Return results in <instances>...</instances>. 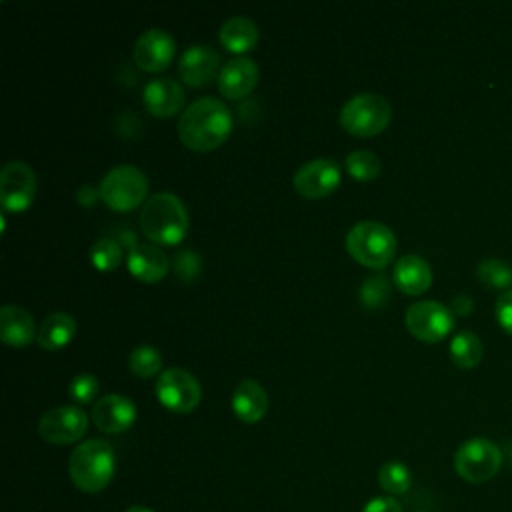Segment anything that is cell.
<instances>
[{"label": "cell", "instance_id": "1", "mask_svg": "<svg viewBox=\"0 0 512 512\" xmlns=\"http://www.w3.org/2000/svg\"><path fill=\"white\" fill-rule=\"evenodd\" d=\"M234 120L228 106L212 96L196 98L178 120L180 142L196 152H208L224 144L232 132Z\"/></svg>", "mask_w": 512, "mask_h": 512}, {"label": "cell", "instance_id": "2", "mask_svg": "<svg viewBox=\"0 0 512 512\" xmlns=\"http://www.w3.org/2000/svg\"><path fill=\"white\" fill-rule=\"evenodd\" d=\"M140 228L154 244L176 246L188 232L184 202L172 192L152 194L140 210Z\"/></svg>", "mask_w": 512, "mask_h": 512}, {"label": "cell", "instance_id": "3", "mask_svg": "<svg viewBox=\"0 0 512 512\" xmlns=\"http://www.w3.org/2000/svg\"><path fill=\"white\" fill-rule=\"evenodd\" d=\"M116 456L106 440L94 438L76 446L68 460V474L72 484L86 492H102L114 478Z\"/></svg>", "mask_w": 512, "mask_h": 512}, {"label": "cell", "instance_id": "4", "mask_svg": "<svg viewBox=\"0 0 512 512\" xmlns=\"http://www.w3.org/2000/svg\"><path fill=\"white\" fill-rule=\"evenodd\" d=\"M346 250L362 266L382 270L394 260L396 236L378 220H360L346 232Z\"/></svg>", "mask_w": 512, "mask_h": 512}, {"label": "cell", "instance_id": "5", "mask_svg": "<svg viewBox=\"0 0 512 512\" xmlns=\"http://www.w3.org/2000/svg\"><path fill=\"white\" fill-rule=\"evenodd\" d=\"M392 106L376 92H360L346 100L340 110V126L360 138L376 136L390 124Z\"/></svg>", "mask_w": 512, "mask_h": 512}, {"label": "cell", "instance_id": "6", "mask_svg": "<svg viewBox=\"0 0 512 512\" xmlns=\"http://www.w3.org/2000/svg\"><path fill=\"white\" fill-rule=\"evenodd\" d=\"M98 188L102 202L110 210L130 212L144 202L148 194V178L140 168L132 164H120L102 176Z\"/></svg>", "mask_w": 512, "mask_h": 512}, {"label": "cell", "instance_id": "7", "mask_svg": "<svg viewBox=\"0 0 512 512\" xmlns=\"http://www.w3.org/2000/svg\"><path fill=\"white\" fill-rule=\"evenodd\" d=\"M502 466V450L488 438H468L454 454L456 474L470 482L482 484L498 474Z\"/></svg>", "mask_w": 512, "mask_h": 512}, {"label": "cell", "instance_id": "8", "mask_svg": "<svg viewBox=\"0 0 512 512\" xmlns=\"http://www.w3.org/2000/svg\"><path fill=\"white\" fill-rule=\"evenodd\" d=\"M158 402L176 414L192 412L202 398V388L198 378L178 366L166 368L160 372L154 386Z\"/></svg>", "mask_w": 512, "mask_h": 512}, {"label": "cell", "instance_id": "9", "mask_svg": "<svg viewBox=\"0 0 512 512\" xmlns=\"http://www.w3.org/2000/svg\"><path fill=\"white\" fill-rule=\"evenodd\" d=\"M408 332L422 342H440L454 328V314L436 300H420L406 310Z\"/></svg>", "mask_w": 512, "mask_h": 512}, {"label": "cell", "instance_id": "10", "mask_svg": "<svg viewBox=\"0 0 512 512\" xmlns=\"http://www.w3.org/2000/svg\"><path fill=\"white\" fill-rule=\"evenodd\" d=\"M36 196V172L22 160H10L0 172V204L4 212H24Z\"/></svg>", "mask_w": 512, "mask_h": 512}, {"label": "cell", "instance_id": "11", "mask_svg": "<svg viewBox=\"0 0 512 512\" xmlns=\"http://www.w3.org/2000/svg\"><path fill=\"white\" fill-rule=\"evenodd\" d=\"M88 416L80 406H58L42 414L38 432L48 444H72L84 436Z\"/></svg>", "mask_w": 512, "mask_h": 512}, {"label": "cell", "instance_id": "12", "mask_svg": "<svg viewBox=\"0 0 512 512\" xmlns=\"http://www.w3.org/2000/svg\"><path fill=\"white\" fill-rule=\"evenodd\" d=\"M294 188L300 196L318 200L330 196L340 184V166L332 158H314L294 172Z\"/></svg>", "mask_w": 512, "mask_h": 512}, {"label": "cell", "instance_id": "13", "mask_svg": "<svg viewBox=\"0 0 512 512\" xmlns=\"http://www.w3.org/2000/svg\"><path fill=\"white\" fill-rule=\"evenodd\" d=\"M174 50H176V42L166 30L150 28L136 38L132 56L142 70L160 72L172 62Z\"/></svg>", "mask_w": 512, "mask_h": 512}, {"label": "cell", "instance_id": "14", "mask_svg": "<svg viewBox=\"0 0 512 512\" xmlns=\"http://www.w3.org/2000/svg\"><path fill=\"white\" fill-rule=\"evenodd\" d=\"M220 54L204 44L188 46L178 60V76L192 88L210 84L220 74Z\"/></svg>", "mask_w": 512, "mask_h": 512}, {"label": "cell", "instance_id": "15", "mask_svg": "<svg viewBox=\"0 0 512 512\" xmlns=\"http://www.w3.org/2000/svg\"><path fill=\"white\" fill-rule=\"evenodd\" d=\"M92 422L106 434H120L128 430L136 420V406L128 396L106 394L92 406Z\"/></svg>", "mask_w": 512, "mask_h": 512}, {"label": "cell", "instance_id": "16", "mask_svg": "<svg viewBox=\"0 0 512 512\" xmlns=\"http://www.w3.org/2000/svg\"><path fill=\"white\" fill-rule=\"evenodd\" d=\"M142 102L152 116L170 118L184 106V88L170 76L152 78L142 88Z\"/></svg>", "mask_w": 512, "mask_h": 512}, {"label": "cell", "instance_id": "17", "mask_svg": "<svg viewBox=\"0 0 512 512\" xmlns=\"http://www.w3.org/2000/svg\"><path fill=\"white\" fill-rule=\"evenodd\" d=\"M258 76H260V72H258V66L254 60H250L246 56L230 58L218 74V90L222 96H226L230 100L244 98L254 90Z\"/></svg>", "mask_w": 512, "mask_h": 512}, {"label": "cell", "instance_id": "18", "mask_svg": "<svg viewBox=\"0 0 512 512\" xmlns=\"http://www.w3.org/2000/svg\"><path fill=\"white\" fill-rule=\"evenodd\" d=\"M126 266L134 278L146 284H154L166 276L170 262L168 256L156 244L138 242L134 248L128 250Z\"/></svg>", "mask_w": 512, "mask_h": 512}, {"label": "cell", "instance_id": "19", "mask_svg": "<svg viewBox=\"0 0 512 512\" xmlns=\"http://www.w3.org/2000/svg\"><path fill=\"white\" fill-rule=\"evenodd\" d=\"M232 412L244 424L260 422L268 412V394L258 380H240L232 392Z\"/></svg>", "mask_w": 512, "mask_h": 512}, {"label": "cell", "instance_id": "20", "mask_svg": "<svg viewBox=\"0 0 512 512\" xmlns=\"http://www.w3.org/2000/svg\"><path fill=\"white\" fill-rule=\"evenodd\" d=\"M392 280L396 288L404 294L418 296L426 292L432 284V268L430 264L418 254H404L396 260L392 270Z\"/></svg>", "mask_w": 512, "mask_h": 512}, {"label": "cell", "instance_id": "21", "mask_svg": "<svg viewBox=\"0 0 512 512\" xmlns=\"http://www.w3.org/2000/svg\"><path fill=\"white\" fill-rule=\"evenodd\" d=\"M34 318L28 310L16 304H4L0 308V338L8 346H26L36 338Z\"/></svg>", "mask_w": 512, "mask_h": 512}, {"label": "cell", "instance_id": "22", "mask_svg": "<svg viewBox=\"0 0 512 512\" xmlns=\"http://www.w3.org/2000/svg\"><path fill=\"white\" fill-rule=\"evenodd\" d=\"M218 38H220V44L226 50L242 56L244 52H248V50H252L256 46V42H258V26L248 16H230L220 26Z\"/></svg>", "mask_w": 512, "mask_h": 512}, {"label": "cell", "instance_id": "23", "mask_svg": "<svg viewBox=\"0 0 512 512\" xmlns=\"http://www.w3.org/2000/svg\"><path fill=\"white\" fill-rule=\"evenodd\" d=\"M76 334V320L68 312H52L48 314L36 334V342L42 350L54 352L64 348Z\"/></svg>", "mask_w": 512, "mask_h": 512}, {"label": "cell", "instance_id": "24", "mask_svg": "<svg viewBox=\"0 0 512 512\" xmlns=\"http://www.w3.org/2000/svg\"><path fill=\"white\" fill-rule=\"evenodd\" d=\"M482 356H484V346L474 332L462 330L450 340V358L458 368L472 370L480 364Z\"/></svg>", "mask_w": 512, "mask_h": 512}, {"label": "cell", "instance_id": "25", "mask_svg": "<svg viewBox=\"0 0 512 512\" xmlns=\"http://www.w3.org/2000/svg\"><path fill=\"white\" fill-rule=\"evenodd\" d=\"M392 296V282L384 272L368 274L360 286V302L368 310H378L388 304Z\"/></svg>", "mask_w": 512, "mask_h": 512}, {"label": "cell", "instance_id": "26", "mask_svg": "<svg viewBox=\"0 0 512 512\" xmlns=\"http://www.w3.org/2000/svg\"><path fill=\"white\" fill-rule=\"evenodd\" d=\"M478 280L490 290H512V268L500 258H484L476 266Z\"/></svg>", "mask_w": 512, "mask_h": 512}, {"label": "cell", "instance_id": "27", "mask_svg": "<svg viewBox=\"0 0 512 512\" xmlns=\"http://www.w3.org/2000/svg\"><path fill=\"white\" fill-rule=\"evenodd\" d=\"M378 484L384 492L398 496V494H406L412 486V472L404 462L398 460H390L386 464L380 466L378 470Z\"/></svg>", "mask_w": 512, "mask_h": 512}, {"label": "cell", "instance_id": "28", "mask_svg": "<svg viewBox=\"0 0 512 512\" xmlns=\"http://www.w3.org/2000/svg\"><path fill=\"white\" fill-rule=\"evenodd\" d=\"M344 164H346L348 174L360 182L374 180L382 172V162H380L378 154H374L372 150H354L346 156Z\"/></svg>", "mask_w": 512, "mask_h": 512}, {"label": "cell", "instance_id": "29", "mask_svg": "<svg viewBox=\"0 0 512 512\" xmlns=\"http://www.w3.org/2000/svg\"><path fill=\"white\" fill-rule=\"evenodd\" d=\"M128 368L138 378H150L160 372L162 368V354L158 348L150 344L136 346L128 356Z\"/></svg>", "mask_w": 512, "mask_h": 512}, {"label": "cell", "instance_id": "30", "mask_svg": "<svg viewBox=\"0 0 512 512\" xmlns=\"http://www.w3.org/2000/svg\"><path fill=\"white\" fill-rule=\"evenodd\" d=\"M90 262L102 272L116 270L122 262V246L114 238H98L90 248Z\"/></svg>", "mask_w": 512, "mask_h": 512}, {"label": "cell", "instance_id": "31", "mask_svg": "<svg viewBox=\"0 0 512 512\" xmlns=\"http://www.w3.org/2000/svg\"><path fill=\"white\" fill-rule=\"evenodd\" d=\"M68 394L80 404H88L98 394V378L94 374H76L68 384Z\"/></svg>", "mask_w": 512, "mask_h": 512}, {"label": "cell", "instance_id": "32", "mask_svg": "<svg viewBox=\"0 0 512 512\" xmlns=\"http://www.w3.org/2000/svg\"><path fill=\"white\" fill-rule=\"evenodd\" d=\"M172 266H174V274H176L180 280L190 282V280H194V278L200 274L202 262H200L198 252H194V250H180V252L174 256Z\"/></svg>", "mask_w": 512, "mask_h": 512}, {"label": "cell", "instance_id": "33", "mask_svg": "<svg viewBox=\"0 0 512 512\" xmlns=\"http://www.w3.org/2000/svg\"><path fill=\"white\" fill-rule=\"evenodd\" d=\"M496 320L504 332L512 336V290H506L496 300Z\"/></svg>", "mask_w": 512, "mask_h": 512}, {"label": "cell", "instance_id": "34", "mask_svg": "<svg viewBox=\"0 0 512 512\" xmlns=\"http://www.w3.org/2000/svg\"><path fill=\"white\" fill-rule=\"evenodd\" d=\"M362 512H402V506L394 496H374L364 504Z\"/></svg>", "mask_w": 512, "mask_h": 512}, {"label": "cell", "instance_id": "35", "mask_svg": "<svg viewBox=\"0 0 512 512\" xmlns=\"http://www.w3.org/2000/svg\"><path fill=\"white\" fill-rule=\"evenodd\" d=\"M100 198V188L96 186H90V184H82L78 190H76V202L84 208H90L96 200Z\"/></svg>", "mask_w": 512, "mask_h": 512}, {"label": "cell", "instance_id": "36", "mask_svg": "<svg viewBox=\"0 0 512 512\" xmlns=\"http://www.w3.org/2000/svg\"><path fill=\"white\" fill-rule=\"evenodd\" d=\"M472 310H474V302L466 294H458L450 302V312L456 314V316H468Z\"/></svg>", "mask_w": 512, "mask_h": 512}, {"label": "cell", "instance_id": "37", "mask_svg": "<svg viewBox=\"0 0 512 512\" xmlns=\"http://www.w3.org/2000/svg\"><path fill=\"white\" fill-rule=\"evenodd\" d=\"M126 512H154V510H150L146 506H130Z\"/></svg>", "mask_w": 512, "mask_h": 512}, {"label": "cell", "instance_id": "38", "mask_svg": "<svg viewBox=\"0 0 512 512\" xmlns=\"http://www.w3.org/2000/svg\"><path fill=\"white\" fill-rule=\"evenodd\" d=\"M420 512H424V510H420Z\"/></svg>", "mask_w": 512, "mask_h": 512}]
</instances>
